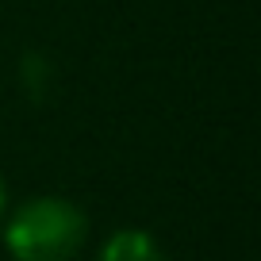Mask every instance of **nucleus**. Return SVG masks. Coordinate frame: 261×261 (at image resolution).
I'll use <instances>...</instances> for the list:
<instances>
[{"instance_id":"nucleus-1","label":"nucleus","mask_w":261,"mask_h":261,"mask_svg":"<svg viewBox=\"0 0 261 261\" xmlns=\"http://www.w3.org/2000/svg\"><path fill=\"white\" fill-rule=\"evenodd\" d=\"M85 242V215L69 200H27L8 223V250L19 261H65Z\"/></svg>"},{"instance_id":"nucleus-2","label":"nucleus","mask_w":261,"mask_h":261,"mask_svg":"<svg viewBox=\"0 0 261 261\" xmlns=\"http://www.w3.org/2000/svg\"><path fill=\"white\" fill-rule=\"evenodd\" d=\"M100 261H165V257H162V250H158V242L150 234H142V230H119L104 246Z\"/></svg>"},{"instance_id":"nucleus-3","label":"nucleus","mask_w":261,"mask_h":261,"mask_svg":"<svg viewBox=\"0 0 261 261\" xmlns=\"http://www.w3.org/2000/svg\"><path fill=\"white\" fill-rule=\"evenodd\" d=\"M0 215H4V185H0Z\"/></svg>"}]
</instances>
